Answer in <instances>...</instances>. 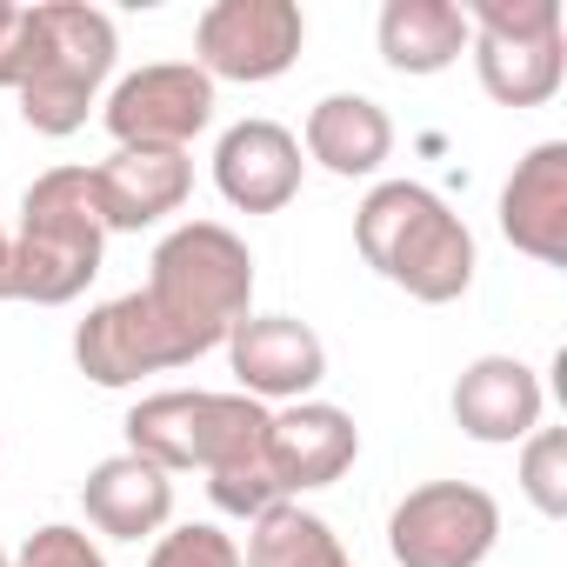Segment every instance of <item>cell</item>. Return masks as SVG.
<instances>
[{
	"instance_id": "21",
	"label": "cell",
	"mask_w": 567,
	"mask_h": 567,
	"mask_svg": "<svg viewBox=\"0 0 567 567\" xmlns=\"http://www.w3.org/2000/svg\"><path fill=\"white\" fill-rule=\"evenodd\" d=\"M520 494H527L547 520L567 514V434H560V427H534V434L520 441Z\"/></svg>"
},
{
	"instance_id": "12",
	"label": "cell",
	"mask_w": 567,
	"mask_h": 567,
	"mask_svg": "<svg viewBox=\"0 0 567 567\" xmlns=\"http://www.w3.org/2000/svg\"><path fill=\"white\" fill-rule=\"evenodd\" d=\"M267 461H274V481L288 501L334 487L361 461V427L334 401H288L280 414H267Z\"/></svg>"
},
{
	"instance_id": "15",
	"label": "cell",
	"mask_w": 567,
	"mask_h": 567,
	"mask_svg": "<svg viewBox=\"0 0 567 567\" xmlns=\"http://www.w3.org/2000/svg\"><path fill=\"white\" fill-rule=\"evenodd\" d=\"M194 194V161L167 154V147H114L94 167V200L107 234H141L167 214H181Z\"/></svg>"
},
{
	"instance_id": "26",
	"label": "cell",
	"mask_w": 567,
	"mask_h": 567,
	"mask_svg": "<svg viewBox=\"0 0 567 567\" xmlns=\"http://www.w3.org/2000/svg\"><path fill=\"white\" fill-rule=\"evenodd\" d=\"M0 567H8V547H0Z\"/></svg>"
},
{
	"instance_id": "3",
	"label": "cell",
	"mask_w": 567,
	"mask_h": 567,
	"mask_svg": "<svg viewBox=\"0 0 567 567\" xmlns=\"http://www.w3.org/2000/svg\"><path fill=\"white\" fill-rule=\"evenodd\" d=\"M167 328L194 348V354H214L247 315H254V254L234 227L220 220H181L154 260H147V288H141Z\"/></svg>"
},
{
	"instance_id": "6",
	"label": "cell",
	"mask_w": 567,
	"mask_h": 567,
	"mask_svg": "<svg viewBox=\"0 0 567 567\" xmlns=\"http://www.w3.org/2000/svg\"><path fill=\"white\" fill-rule=\"evenodd\" d=\"M481 94L501 107H547L567 81V41L554 0H481L467 14Z\"/></svg>"
},
{
	"instance_id": "24",
	"label": "cell",
	"mask_w": 567,
	"mask_h": 567,
	"mask_svg": "<svg viewBox=\"0 0 567 567\" xmlns=\"http://www.w3.org/2000/svg\"><path fill=\"white\" fill-rule=\"evenodd\" d=\"M28 34H34V8L0 0V87H8V94L28 81Z\"/></svg>"
},
{
	"instance_id": "10",
	"label": "cell",
	"mask_w": 567,
	"mask_h": 567,
	"mask_svg": "<svg viewBox=\"0 0 567 567\" xmlns=\"http://www.w3.org/2000/svg\"><path fill=\"white\" fill-rule=\"evenodd\" d=\"M101 121H107L114 147L187 154L194 134H207V121H214V81L194 61H154V68L114 81V94L101 101Z\"/></svg>"
},
{
	"instance_id": "22",
	"label": "cell",
	"mask_w": 567,
	"mask_h": 567,
	"mask_svg": "<svg viewBox=\"0 0 567 567\" xmlns=\"http://www.w3.org/2000/svg\"><path fill=\"white\" fill-rule=\"evenodd\" d=\"M147 567H240V540L220 534L214 520H187V527L154 534Z\"/></svg>"
},
{
	"instance_id": "13",
	"label": "cell",
	"mask_w": 567,
	"mask_h": 567,
	"mask_svg": "<svg viewBox=\"0 0 567 567\" xmlns=\"http://www.w3.org/2000/svg\"><path fill=\"white\" fill-rule=\"evenodd\" d=\"M308 154L280 121H234L214 147V187L240 214H280L301 194Z\"/></svg>"
},
{
	"instance_id": "19",
	"label": "cell",
	"mask_w": 567,
	"mask_h": 567,
	"mask_svg": "<svg viewBox=\"0 0 567 567\" xmlns=\"http://www.w3.org/2000/svg\"><path fill=\"white\" fill-rule=\"evenodd\" d=\"M374 41L394 74L421 81V74H447L467 54L474 28H467V8H454V0H388Z\"/></svg>"
},
{
	"instance_id": "17",
	"label": "cell",
	"mask_w": 567,
	"mask_h": 567,
	"mask_svg": "<svg viewBox=\"0 0 567 567\" xmlns=\"http://www.w3.org/2000/svg\"><path fill=\"white\" fill-rule=\"evenodd\" d=\"M81 514L107 540H154L174 520V474H161L154 461H141V454L121 447V454H107V461L87 467Z\"/></svg>"
},
{
	"instance_id": "7",
	"label": "cell",
	"mask_w": 567,
	"mask_h": 567,
	"mask_svg": "<svg viewBox=\"0 0 567 567\" xmlns=\"http://www.w3.org/2000/svg\"><path fill=\"white\" fill-rule=\"evenodd\" d=\"M501 540V501L474 481H427L408 487L388 514L394 567H481Z\"/></svg>"
},
{
	"instance_id": "1",
	"label": "cell",
	"mask_w": 567,
	"mask_h": 567,
	"mask_svg": "<svg viewBox=\"0 0 567 567\" xmlns=\"http://www.w3.org/2000/svg\"><path fill=\"white\" fill-rule=\"evenodd\" d=\"M354 247L388 288L447 308L474 288V234L467 220L421 181H381L354 207Z\"/></svg>"
},
{
	"instance_id": "23",
	"label": "cell",
	"mask_w": 567,
	"mask_h": 567,
	"mask_svg": "<svg viewBox=\"0 0 567 567\" xmlns=\"http://www.w3.org/2000/svg\"><path fill=\"white\" fill-rule=\"evenodd\" d=\"M8 567H107V554L94 547L87 527H68V520H48L21 540V554H8Z\"/></svg>"
},
{
	"instance_id": "14",
	"label": "cell",
	"mask_w": 567,
	"mask_h": 567,
	"mask_svg": "<svg viewBox=\"0 0 567 567\" xmlns=\"http://www.w3.org/2000/svg\"><path fill=\"white\" fill-rule=\"evenodd\" d=\"M540 408H547V388L540 374L520 361V354H481L461 368L454 381V421L467 441L481 447H514L540 427Z\"/></svg>"
},
{
	"instance_id": "20",
	"label": "cell",
	"mask_w": 567,
	"mask_h": 567,
	"mask_svg": "<svg viewBox=\"0 0 567 567\" xmlns=\"http://www.w3.org/2000/svg\"><path fill=\"white\" fill-rule=\"evenodd\" d=\"M240 567H354V554L321 514H308L301 501H280L260 520H247Z\"/></svg>"
},
{
	"instance_id": "25",
	"label": "cell",
	"mask_w": 567,
	"mask_h": 567,
	"mask_svg": "<svg viewBox=\"0 0 567 567\" xmlns=\"http://www.w3.org/2000/svg\"><path fill=\"white\" fill-rule=\"evenodd\" d=\"M0 301H8V227H0Z\"/></svg>"
},
{
	"instance_id": "11",
	"label": "cell",
	"mask_w": 567,
	"mask_h": 567,
	"mask_svg": "<svg viewBox=\"0 0 567 567\" xmlns=\"http://www.w3.org/2000/svg\"><path fill=\"white\" fill-rule=\"evenodd\" d=\"M227 368H234V394L247 401H315V388L328 381V341L295 321V315H247L227 341Z\"/></svg>"
},
{
	"instance_id": "9",
	"label": "cell",
	"mask_w": 567,
	"mask_h": 567,
	"mask_svg": "<svg viewBox=\"0 0 567 567\" xmlns=\"http://www.w3.org/2000/svg\"><path fill=\"white\" fill-rule=\"evenodd\" d=\"M194 361L200 354L167 328V315L141 288L87 308V321L74 328V368L94 388H134L147 374H174V368H194Z\"/></svg>"
},
{
	"instance_id": "8",
	"label": "cell",
	"mask_w": 567,
	"mask_h": 567,
	"mask_svg": "<svg viewBox=\"0 0 567 567\" xmlns=\"http://www.w3.org/2000/svg\"><path fill=\"white\" fill-rule=\"evenodd\" d=\"M308 41V14L295 0H214V8L194 21V68L207 81H280L301 61Z\"/></svg>"
},
{
	"instance_id": "4",
	"label": "cell",
	"mask_w": 567,
	"mask_h": 567,
	"mask_svg": "<svg viewBox=\"0 0 567 567\" xmlns=\"http://www.w3.org/2000/svg\"><path fill=\"white\" fill-rule=\"evenodd\" d=\"M121 61V34L101 8L87 0H34V34H28V81L21 94V121L48 141H68L87 127V114L101 107V87Z\"/></svg>"
},
{
	"instance_id": "16",
	"label": "cell",
	"mask_w": 567,
	"mask_h": 567,
	"mask_svg": "<svg viewBox=\"0 0 567 567\" xmlns=\"http://www.w3.org/2000/svg\"><path fill=\"white\" fill-rule=\"evenodd\" d=\"M501 234L527 260L567 267V141H540L514 161L501 187Z\"/></svg>"
},
{
	"instance_id": "18",
	"label": "cell",
	"mask_w": 567,
	"mask_h": 567,
	"mask_svg": "<svg viewBox=\"0 0 567 567\" xmlns=\"http://www.w3.org/2000/svg\"><path fill=\"white\" fill-rule=\"evenodd\" d=\"M295 141H301V154H308L315 167H328V174H341V181H368V174H381L388 154H394V121H388V107L368 101V94H328V101L308 107V127H301Z\"/></svg>"
},
{
	"instance_id": "2",
	"label": "cell",
	"mask_w": 567,
	"mask_h": 567,
	"mask_svg": "<svg viewBox=\"0 0 567 567\" xmlns=\"http://www.w3.org/2000/svg\"><path fill=\"white\" fill-rule=\"evenodd\" d=\"M107 254V220L94 200V167H48L21 194V227L8 234V301L68 308L94 288Z\"/></svg>"
},
{
	"instance_id": "5",
	"label": "cell",
	"mask_w": 567,
	"mask_h": 567,
	"mask_svg": "<svg viewBox=\"0 0 567 567\" xmlns=\"http://www.w3.org/2000/svg\"><path fill=\"white\" fill-rule=\"evenodd\" d=\"M121 427H127V454L154 461L161 474H207L267 434V408L214 388H161L141 394Z\"/></svg>"
}]
</instances>
